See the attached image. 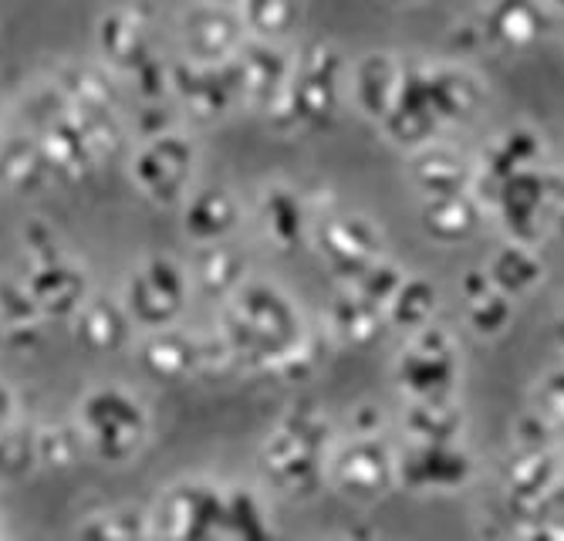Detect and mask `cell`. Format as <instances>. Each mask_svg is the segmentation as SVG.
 <instances>
[{
	"label": "cell",
	"mask_w": 564,
	"mask_h": 541,
	"mask_svg": "<svg viewBox=\"0 0 564 541\" xmlns=\"http://www.w3.org/2000/svg\"><path fill=\"white\" fill-rule=\"evenodd\" d=\"M217 335L237 372L284 382L312 379L325 356V332L307 325L301 305L271 278H247L220 305Z\"/></svg>",
	"instance_id": "6da1fadb"
},
{
	"label": "cell",
	"mask_w": 564,
	"mask_h": 541,
	"mask_svg": "<svg viewBox=\"0 0 564 541\" xmlns=\"http://www.w3.org/2000/svg\"><path fill=\"white\" fill-rule=\"evenodd\" d=\"M328 413L312 403L288 407L261 440V470L288 501H315L328 487V454L335 447Z\"/></svg>",
	"instance_id": "7a4b0ae2"
},
{
	"label": "cell",
	"mask_w": 564,
	"mask_h": 541,
	"mask_svg": "<svg viewBox=\"0 0 564 541\" xmlns=\"http://www.w3.org/2000/svg\"><path fill=\"white\" fill-rule=\"evenodd\" d=\"M72 423L82 436L85 457L106 467L139 461L152 440V410L126 382L88 386L72 410Z\"/></svg>",
	"instance_id": "3957f363"
},
{
	"label": "cell",
	"mask_w": 564,
	"mask_h": 541,
	"mask_svg": "<svg viewBox=\"0 0 564 541\" xmlns=\"http://www.w3.org/2000/svg\"><path fill=\"white\" fill-rule=\"evenodd\" d=\"M348 102V62L332 41H304L294 52V72L284 106L271 119L284 132H318L335 126Z\"/></svg>",
	"instance_id": "277c9868"
},
{
	"label": "cell",
	"mask_w": 564,
	"mask_h": 541,
	"mask_svg": "<svg viewBox=\"0 0 564 541\" xmlns=\"http://www.w3.org/2000/svg\"><path fill=\"white\" fill-rule=\"evenodd\" d=\"M21 126L37 136L58 183H82L106 166L91 150L88 136L75 122L62 88L51 82V75H44L21 95Z\"/></svg>",
	"instance_id": "5b68a950"
},
{
	"label": "cell",
	"mask_w": 564,
	"mask_h": 541,
	"mask_svg": "<svg viewBox=\"0 0 564 541\" xmlns=\"http://www.w3.org/2000/svg\"><path fill=\"white\" fill-rule=\"evenodd\" d=\"M156 541H227V484L207 474H186L160 487L149 505Z\"/></svg>",
	"instance_id": "8992f818"
},
{
	"label": "cell",
	"mask_w": 564,
	"mask_h": 541,
	"mask_svg": "<svg viewBox=\"0 0 564 541\" xmlns=\"http://www.w3.org/2000/svg\"><path fill=\"white\" fill-rule=\"evenodd\" d=\"M199 142L193 132L170 129L163 136L135 139L129 150V180L142 201L160 210H180L189 190L199 183Z\"/></svg>",
	"instance_id": "52a82bcc"
},
{
	"label": "cell",
	"mask_w": 564,
	"mask_h": 541,
	"mask_svg": "<svg viewBox=\"0 0 564 541\" xmlns=\"http://www.w3.org/2000/svg\"><path fill=\"white\" fill-rule=\"evenodd\" d=\"M139 366L160 382H189V379H217L234 369V359L217 328L193 332L170 325L160 332H142L132 346Z\"/></svg>",
	"instance_id": "ba28073f"
},
{
	"label": "cell",
	"mask_w": 564,
	"mask_h": 541,
	"mask_svg": "<svg viewBox=\"0 0 564 541\" xmlns=\"http://www.w3.org/2000/svg\"><path fill=\"white\" fill-rule=\"evenodd\" d=\"M119 299L135 325V332H160L170 325H183V315L193 302V288L186 264L173 255L142 258L122 281Z\"/></svg>",
	"instance_id": "9c48e42d"
},
{
	"label": "cell",
	"mask_w": 564,
	"mask_h": 541,
	"mask_svg": "<svg viewBox=\"0 0 564 541\" xmlns=\"http://www.w3.org/2000/svg\"><path fill=\"white\" fill-rule=\"evenodd\" d=\"M395 389L402 400H456L459 389V346L449 328L443 325H426L416 335L405 338L402 353L395 356L392 366Z\"/></svg>",
	"instance_id": "30bf717a"
},
{
	"label": "cell",
	"mask_w": 564,
	"mask_h": 541,
	"mask_svg": "<svg viewBox=\"0 0 564 541\" xmlns=\"http://www.w3.org/2000/svg\"><path fill=\"white\" fill-rule=\"evenodd\" d=\"M307 248H315L322 264L338 278V284H351L379 258H386V234L366 214L332 207V210H315Z\"/></svg>",
	"instance_id": "8fae6325"
},
{
	"label": "cell",
	"mask_w": 564,
	"mask_h": 541,
	"mask_svg": "<svg viewBox=\"0 0 564 541\" xmlns=\"http://www.w3.org/2000/svg\"><path fill=\"white\" fill-rule=\"evenodd\" d=\"M328 487L351 505H376L399 487V454L382 436H341L328 454Z\"/></svg>",
	"instance_id": "7c38bea8"
},
{
	"label": "cell",
	"mask_w": 564,
	"mask_h": 541,
	"mask_svg": "<svg viewBox=\"0 0 564 541\" xmlns=\"http://www.w3.org/2000/svg\"><path fill=\"white\" fill-rule=\"evenodd\" d=\"M173 102L183 119L217 126L243 112V85L240 68L234 62H189L173 55Z\"/></svg>",
	"instance_id": "4fadbf2b"
},
{
	"label": "cell",
	"mask_w": 564,
	"mask_h": 541,
	"mask_svg": "<svg viewBox=\"0 0 564 541\" xmlns=\"http://www.w3.org/2000/svg\"><path fill=\"white\" fill-rule=\"evenodd\" d=\"M564 484V454L561 444L551 447H518L510 451L500 470V515L510 524L534 521L544 501Z\"/></svg>",
	"instance_id": "5bb4252c"
},
{
	"label": "cell",
	"mask_w": 564,
	"mask_h": 541,
	"mask_svg": "<svg viewBox=\"0 0 564 541\" xmlns=\"http://www.w3.org/2000/svg\"><path fill=\"white\" fill-rule=\"evenodd\" d=\"M156 28H152V11L135 0L112 4L95 21V62L126 82L139 65L156 55Z\"/></svg>",
	"instance_id": "9a60e30c"
},
{
	"label": "cell",
	"mask_w": 564,
	"mask_h": 541,
	"mask_svg": "<svg viewBox=\"0 0 564 541\" xmlns=\"http://www.w3.org/2000/svg\"><path fill=\"white\" fill-rule=\"evenodd\" d=\"M176 41L183 58L217 65V62H234L240 55V47L250 41V34L237 8L189 0L176 18Z\"/></svg>",
	"instance_id": "2e32d148"
},
{
	"label": "cell",
	"mask_w": 564,
	"mask_h": 541,
	"mask_svg": "<svg viewBox=\"0 0 564 541\" xmlns=\"http://www.w3.org/2000/svg\"><path fill=\"white\" fill-rule=\"evenodd\" d=\"M379 132L389 145H395V150H402V153H416V150H423V145L440 142L446 136V129H443L433 102H430L423 62H405L395 106L379 122Z\"/></svg>",
	"instance_id": "e0dca14e"
},
{
	"label": "cell",
	"mask_w": 564,
	"mask_h": 541,
	"mask_svg": "<svg viewBox=\"0 0 564 541\" xmlns=\"http://www.w3.org/2000/svg\"><path fill=\"white\" fill-rule=\"evenodd\" d=\"M474 21L484 37V47L514 55L544 44L557 28V18L544 0H487L474 14Z\"/></svg>",
	"instance_id": "ac0fdd59"
},
{
	"label": "cell",
	"mask_w": 564,
	"mask_h": 541,
	"mask_svg": "<svg viewBox=\"0 0 564 541\" xmlns=\"http://www.w3.org/2000/svg\"><path fill=\"white\" fill-rule=\"evenodd\" d=\"M237 68H240V85H243V112L274 119L278 109L284 106V95L291 85L294 52L278 41L250 37L240 47Z\"/></svg>",
	"instance_id": "d6986e66"
},
{
	"label": "cell",
	"mask_w": 564,
	"mask_h": 541,
	"mask_svg": "<svg viewBox=\"0 0 564 541\" xmlns=\"http://www.w3.org/2000/svg\"><path fill=\"white\" fill-rule=\"evenodd\" d=\"M399 454V487L446 495L474 484L477 457L464 444H405Z\"/></svg>",
	"instance_id": "ffe728a7"
},
{
	"label": "cell",
	"mask_w": 564,
	"mask_h": 541,
	"mask_svg": "<svg viewBox=\"0 0 564 541\" xmlns=\"http://www.w3.org/2000/svg\"><path fill=\"white\" fill-rule=\"evenodd\" d=\"M21 281L28 284L44 322H72L78 309L88 302V294L95 291L88 268L72 251L51 261L24 264Z\"/></svg>",
	"instance_id": "44dd1931"
},
{
	"label": "cell",
	"mask_w": 564,
	"mask_h": 541,
	"mask_svg": "<svg viewBox=\"0 0 564 541\" xmlns=\"http://www.w3.org/2000/svg\"><path fill=\"white\" fill-rule=\"evenodd\" d=\"M253 217H258L261 237L271 244L274 251H281V255H291L297 248H307V240H312L315 207L307 204V196L297 186H291L284 180L264 183L258 190Z\"/></svg>",
	"instance_id": "7402d4cb"
},
{
	"label": "cell",
	"mask_w": 564,
	"mask_h": 541,
	"mask_svg": "<svg viewBox=\"0 0 564 541\" xmlns=\"http://www.w3.org/2000/svg\"><path fill=\"white\" fill-rule=\"evenodd\" d=\"M430 102L443 129H464L480 119L487 106V82L464 62H423Z\"/></svg>",
	"instance_id": "603a6c76"
},
{
	"label": "cell",
	"mask_w": 564,
	"mask_h": 541,
	"mask_svg": "<svg viewBox=\"0 0 564 541\" xmlns=\"http://www.w3.org/2000/svg\"><path fill=\"white\" fill-rule=\"evenodd\" d=\"M176 214H180L183 237L193 244V248L234 240V234L243 224L240 196L224 183H196Z\"/></svg>",
	"instance_id": "cb8c5ba5"
},
{
	"label": "cell",
	"mask_w": 564,
	"mask_h": 541,
	"mask_svg": "<svg viewBox=\"0 0 564 541\" xmlns=\"http://www.w3.org/2000/svg\"><path fill=\"white\" fill-rule=\"evenodd\" d=\"M477 160H470L464 150L449 142H430L416 153H405V180L423 201L430 196H449V193H474L477 186Z\"/></svg>",
	"instance_id": "d4e9b609"
},
{
	"label": "cell",
	"mask_w": 564,
	"mask_h": 541,
	"mask_svg": "<svg viewBox=\"0 0 564 541\" xmlns=\"http://www.w3.org/2000/svg\"><path fill=\"white\" fill-rule=\"evenodd\" d=\"M402 68L405 62L392 52H366L348 65V102L366 122L379 126L389 116L402 85Z\"/></svg>",
	"instance_id": "484cf974"
},
{
	"label": "cell",
	"mask_w": 564,
	"mask_h": 541,
	"mask_svg": "<svg viewBox=\"0 0 564 541\" xmlns=\"http://www.w3.org/2000/svg\"><path fill=\"white\" fill-rule=\"evenodd\" d=\"M68 325L82 346L98 356H119V353L132 349L139 338L122 299L119 294H106V291H91L88 302L78 309V315Z\"/></svg>",
	"instance_id": "4316f807"
},
{
	"label": "cell",
	"mask_w": 564,
	"mask_h": 541,
	"mask_svg": "<svg viewBox=\"0 0 564 541\" xmlns=\"http://www.w3.org/2000/svg\"><path fill=\"white\" fill-rule=\"evenodd\" d=\"M0 186L14 196H44L58 186L37 136L24 126L0 132Z\"/></svg>",
	"instance_id": "83f0119b"
},
{
	"label": "cell",
	"mask_w": 564,
	"mask_h": 541,
	"mask_svg": "<svg viewBox=\"0 0 564 541\" xmlns=\"http://www.w3.org/2000/svg\"><path fill=\"white\" fill-rule=\"evenodd\" d=\"M186 274H189L193 294H199V299H207L220 309L230 294L250 278V261L234 240L203 244V248H193Z\"/></svg>",
	"instance_id": "f1b7e54d"
},
{
	"label": "cell",
	"mask_w": 564,
	"mask_h": 541,
	"mask_svg": "<svg viewBox=\"0 0 564 541\" xmlns=\"http://www.w3.org/2000/svg\"><path fill=\"white\" fill-rule=\"evenodd\" d=\"M386 328V309L369 302L362 291H355L351 284H338L332 294V302L325 305L322 332L332 346H372Z\"/></svg>",
	"instance_id": "f546056e"
},
{
	"label": "cell",
	"mask_w": 564,
	"mask_h": 541,
	"mask_svg": "<svg viewBox=\"0 0 564 541\" xmlns=\"http://www.w3.org/2000/svg\"><path fill=\"white\" fill-rule=\"evenodd\" d=\"M487 207L477 201L474 193H449V196H430L420 204V227L433 244L443 248H459L470 244L484 224H487Z\"/></svg>",
	"instance_id": "4dcf8cb0"
},
{
	"label": "cell",
	"mask_w": 564,
	"mask_h": 541,
	"mask_svg": "<svg viewBox=\"0 0 564 541\" xmlns=\"http://www.w3.org/2000/svg\"><path fill=\"white\" fill-rule=\"evenodd\" d=\"M541 166H547V142L531 126L503 129L500 136H494L487 153L477 160V170L484 180H503L521 170H541Z\"/></svg>",
	"instance_id": "1f68e13d"
},
{
	"label": "cell",
	"mask_w": 564,
	"mask_h": 541,
	"mask_svg": "<svg viewBox=\"0 0 564 541\" xmlns=\"http://www.w3.org/2000/svg\"><path fill=\"white\" fill-rule=\"evenodd\" d=\"M464 410L456 400H405L402 433L405 444H459L464 440Z\"/></svg>",
	"instance_id": "d6a6232c"
},
{
	"label": "cell",
	"mask_w": 564,
	"mask_h": 541,
	"mask_svg": "<svg viewBox=\"0 0 564 541\" xmlns=\"http://www.w3.org/2000/svg\"><path fill=\"white\" fill-rule=\"evenodd\" d=\"M227 541H281L268 498L250 484H227Z\"/></svg>",
	"instance_id": "836d02e7"
},
{
	"label": "cell",
	"mask_w": 564,
	"mask_h": 541,
	"mask_svg": "<svg viewBox=\"0 0 564 541\" xmlns=\"http://www.w3.org/2000/svg\"><path fill=\"white\" fill-rule=\"evenodd\" d=\"M490 284L507 294V299H524V294H531L534 288H541L547 268L538 255V248H524V244H514L507 240L500 251H494V258L484 264Z\"/></svg>",
	"instance_id": "e575fe53"
},
{
	"label": "cell",
	"mask_w": 564,
	"mask_h": 541,
	"mask_svg": "<svg viewBox=\"0 0 564 541\" xmlns=\"http://www.w3.org/2000/svg\"><path fill=\"white\" fill-rule=\"evenodd\" d=\"M436 312H440L436 281H430L423 274H405L399 291L392 294V302L386 305V328H395L409 338L420 328L433 325Z\"/></svg>",
	"instance_id": "d590c367"
},
{
	"label": "cell",
	"mask_w": 564,
	"mask_h": 541,
	"mask_svg": "<svg viewBox=\"0 0 564 541\" xmlns=\"http://www.w3.org/2000/svg\"><path fill=\"white\" fill-rule=\"evenodd\" d=\"M72 541H156L149 524V508L109 505L85 515L75 524Z\"/></svg>",
	"instance_id": "8d00e7d4"
},
{
	"label": "cell",
	"mask_w": 564,
	"mask_h": 541,
	"mask_svg": "<svg viewBox=\"0 0 564 541\" xmlns=\"http://www.w3.org/2000/svg\"><path fill=\"white\" fill-rule=\"evenodd\" d=\"M237 11L250 37L288 44L304 21V0H240Z\"/></svg>",
	"instance_id": "74e56055"
},
{
	"label": "cell",
	"mask_w": 564,
	"mask_h": 541,
	"mask_svg": "<svg viewBox=\"0 0 564 541\" xmlns=\"http://www.w3.org/2000/svg\"><path fill=\"white\" fill-rule=\"evenodd\" d=\"M37 470V423L21 420L0 433V490L34 477Z\"/></svg>",
	"instance_id": "f35d334b"
},
{
	"label": "cell",
	"mask_w": 564,
	"mask_h": 541,
	"mask_svg": "<svg viewBox=\"0 0 564 541\" xmlns=\"http://www.w3.org/2000/svg\"><path fill=\"white\" fill-rule=\"evenodd\" d=\"M0 325H4L8 338H14V335H37L47 325L41 309L31 299L28 284L21 281V274L0 278Z\"/></svg>",
	"instance_id": "ab89813d"
},
{
	"label": "cell",
	"mask_w": 564,
	"mask_h": 541,
	"mask_svg": "<svg viewBox=\"0 0 564 541\" xmlns=\"http://www.w3.org/2000/svg\"><path fill=\"white\" fill-rule=\"evenodd\" d=\"M85 457V447H82V436L68 420L62 423H37V467L41 470H72L78 461Z\"/></svg>",
	"instance_id": "60d3db41"
},
{
	"label": "cell",
	"mask_w": 564,
	"mask_h": 541,
	"mask_svg": "<svg viewBox=\"0 0 564 541\" xmlns=\"http://www.w3.org/2000/svg\"><path fill=\"white\" fill-rule=\"evenodd\" d=\"M464 322L477 338H500L510 328V322H514V299L490 288L480 299L464 302Z\"/></svg>",
	"instance_id": "b9f144b4"
},
{
	"label": "cell",
	"mask_w": 564,
	"mask_h": 541,
	"mask_svg": "<svg viewBox=\"0 0 564 541\" xmlns=\"http://www.w3.org/2000/svg\"><path fill=\"white\" fill-rule=\"evenodd\" d=\"M122 85H129V91L135 95L139 106L173 102V55L156 52L145 65H139Z\"/></svg>",
	"instance_id": "7bdbcfd3"
},
{
	"label": "cell",
	"mask_w": 564,
	"mask_h": 541,
	"mask_svg": "<svg viewBox=\"0 0 564 541\" xmlns=\"http://www.w3.org/2000/svg\"><path fill=\"white\" fill-rule=\"evenodd\" d=\"M21 251H24V264H37V261H51V258H62L68 255L65 240L58 234V227L44 220V217H28L21 224Z\"/></svg>",
	"instance_id": "ee69618b"
},
{
	"label": "cell",
	"mask_w": 564,
	"mask_h": 541,
	"mask_svg": "<svg viewBox=\"0 0 564 541\" xmlns=\"http://www.w3.org/2000/svg\"><path fill=\"white\" fill-rule=\"evenodd\" d=\"M531 410L554 426L557 433H564V363L551 366L547 372H541V379L534 382V400Z\"/></svg>",
	"instance_id": "f6af8a7d"
},
{
	"label": "cell",
	"mask_w": 564,
	"mask_h": 541,
	"mask_svg": "<svg viewBox=\"0 0 564 541\" xmlns=\"http://www.w3.org/2000/svg\"><path fill=\"white\" fill-rule=\"evenodd\" d=\"M405 281V271L392 261V258H379L366 274H358L351 281L355 291H362L369 302H376L379 309H386L392 302V294L399 291V284Z\"/></svg>",
	"instance_id": "bcb514c9"
},
{
	"label": "cell",
	"mask_w": 564,
	"mask_h": 541,
	"mask_svg": "<svg viewBox=\"0 0 564 541\" xmlns=\"http://www.w3.org/2000/svg\"><path fill=\"white\" fill-rule=\"evenodd\" d=\"M183 112L176 109V102H152V106H139V112L129 122V132H135V139H149V136H163L170 129H180Z\"/></svg>",
	"instance_id": "7dc6e473"
},
{
	"label": "cell",
	"mask_w": 564,
	"mask_h": 541,
	"mask_svg": "<svg viewBox=\"0 0 564 541\" xmlns=\"http://www.w3.org/2000/svg\"><path fill=\"white\" fill-rule=\"evenodd\" d=\"M348 423H351V436H382V430H386V413H382V407H376V403H358V407L348 413Z\"/></svg>",
	"instance_id": "c3c4849f"
},
{
	"label": "cell",
	"mask_w": 564,
	"mask_h": 541,
	"mask_svg": "<svg viewBox=\"0 0 564 541\" xmlns=\"http://www.w3.org/2000/svg\"><path fill=\"white\" fill-rule=\"evenodd\" d=\"M534 521H541L544 528H551L561 541H564V484L554 490V495L544 501V508L538 511V518Z\"/></svg>",
	"instance_id": "681fc988"
},
{
	"label": "cell",
	"mask_w": 564,
	"mask_h": 541,
	"mask_svg": "<svg viewBox=\"0 0 564 541\" xmlns=\"http://www.w3.org/2000/svg\"><path fill=\"white\" fill-rule=\"evenodd\" d=\"M21 400H18V389L0 376V433H4L8 426L21 423Z\"/></svg>",
	"instance_id": "f907efd6"
},
{
	"label": "cell",
	"mask_w": 564,
	"mask_h": 541,
	"mask_svg": "<svg viewBox=\"0 0 564 541\" xmlns=\"http://www.w3.org/2000/svg\"><path fill=\"white\" fill-rule=\"evenodd\" d=\"M503 541H561L551 528H544L541 521H524V524H518L514 531H510Z\"/></svg>",
	"instance_id": "816d5d0a"
},
{
	"label": "cell",
	"mask_w": 564,
	"mask_h": 541,
	"mask_svg": "<svg viewBox=\"0 0 564 541\" xmlns=\"http://www.w3.org/2000/svg\"><path fill=\"white\" fill-rule=\"evenodd\" d=\"M554 338H557V346L564 349V294H561V309H557V318H554Z\"/></svg>",
	"instance_id": "f5cc1de1"
},
{
	"label": "cell",
	"mask_w": 564,
	"mask_h": 541,
	"mask_svg": "<svg viewBox=\"0 0 564 541\" xmlns=\"http://www.w3.org/2000/svg\"><path fill=\"white\" fill-rule=\"evenodd\" d=\"M382 4H392V8H420L426 0H382Z\"/></svg>",
	"instance_id": "db71d44e"
},
{
	"label": "cell",
	"mask_w": 564,
	"mask_h": 541,
	"mask_svg": "<svg viewBox=\"0 0 564 541\" xmlns=\"http://www.w3.org/2000/svg\"><path fill=\"white\" fill-rule=\"evenodd\" d=\"M544 4L551 8L554 18H564V0H544Z\"/></svg>",
	"instance_id": "11a10c76"
},
{
	"label": "cell",
	"mask_w": 564,
	"mask_h": 541,
	"mask_svg": "<svg viewBox=\"0 0 564 541\" xmlns=\"http://www.w3.org/2000/svg\"><path fill=\"white\" fill-rule=\"evenodd\" d=\"M554 230L557 234H564V204L557 207V214H554Z\"/></svg>",
	"instance_id": "9f6ffc18"
},
{
	"label": "cell",
	"mask_w": 564,
	"mask_h": 541,
	"mask_svg": "<svg viewBox=\"0 0 564 541\" xmlns=\"http://www.w3.org/2000/svg\"><path fill=\"white\" fill-rule=\"evenodd\" d=\"M207 4H227V8H237L240 0H207Z\"/></svg>",
	"instance_id": "6f0895ef"
},
{
	"label": "cell",
	"mask_w": 564,
	"mask_h": 541,
	"mask_svg": "<svg viewBox=\"0 0 564 541\" xmlns=\"http://www.w3.org/2000/svg\"><path fill=\"white\" fill-rule=\"evenodd\" d=\"M0 541H8V524H4V515H0Z\"/></svg>",
	"instance_id": "680465c9"
},
{
	"label": "cell",
	"mask_w": 564,
	"mask_h": 541,
	"mask_svg": "<svg viewBox=\"0 0 564 541\" xmlns=\"http://www.w3.org/2000/svg\"><path fill=\"white\" fill-rule=\"evenodd\" d=\"M4 342H8V332H4V325H0V349H4Z\"/></svg>",
	"instance_id": "91938a15"
},
{
	"label": "cell",
	"mask_w": 564,
	"mask_h": 541,
	"mask_svg": "<svg viewBox=\"0 0 564 541\" xmlns=\"http://www.w3.org/2000/svg\"><path fill=\"white\" fill-rule=\"evenodd\" d=\"M315 541H332V538H315Z\"/></svg>",
	"instance_id": "94428289"
},
{
	"label": "cell",
	"mask_w": 564,
	"mask_h": 541,
	"mask_svg": "<svg viewBox=\"0 0 564 541\" xmlns=\"http://www.w3.org/2000/svg\"><path fill=\"white\" fill-rule=\"evenodd\" d=\"M561 176H564V173H561Z\"/></svg>",
	"instance_id": "6125c7cd"
}]
</instances>
